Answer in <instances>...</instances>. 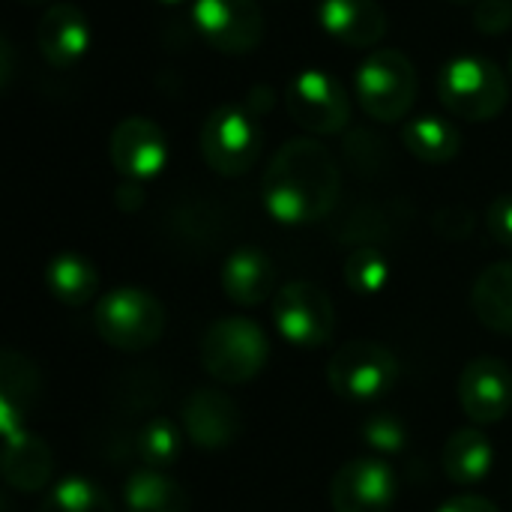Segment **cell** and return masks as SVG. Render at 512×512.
<instances>
[{"label":"cell","instance_id":"6da1fadb","mask_svg":"<svg viewBox=\"0 0 512 512\" xmlns=\"http://www.w3.org/2000/svg\"><path fill=\"white\" fill-rule=\"evenodd\" d=\"M342 171L336 156L312 138L285 141L261 183L264 210L282 225H312L336 210Z\"/></svg>","mask_w":512,"mask_h":512},{"label":"cell","instance_id":"7a4b0ae2","mask_svg":"<svg viewBox=\"0 0 512 512\" xmlns=\"http://www.w3.org/2000/svg\"><path fill=\"white\" fill-rule=\"evenodd\" d=\"M438 99L462 120H495L510 102L504 69L483 54H456L438 69Z\"/></svg>","mask_w":512,"mask_h":512},{"label":"cell","instance_id":"3957f363","mask_svg":"<svg viewBox=\"0 0 512 512\" xmlns=\"http://www.w3.org/2000/svg\"><path fill=\"white\" fill-rule=\"evenodd\" d=\"M417 90V69L411 57L399 48H375L354 75L360 108L381 123H399L402 117H408L417 102Z\"/></svg>","mask_w":512,"mask_h":512},{"label":"cell","instance_id":"277c9868","mask_svg":"<svg viewBox=\"0 0 512 512\" xmlns=\"http://www.w3.org/2000/svg\"><path fill=\"white\" fill-rule=\"evenodd\" d=\"M270 357L267 333L252 318H222L207 327L201 339V366L204 372L228 387L252 381Z\"/></svg>","mask_w":512,"mask_h":512},{"label":"cell","instance_id":"5b68a950","mask_svg":"<svg viewBox=\"0 0 512 512\" xmlns=\"http://www.w3.org/2000/svg\"><path fill=\"white\" fill-rule=\"evenodd\" d=\"M93 327L117 351H147L165 333V309L150 291L114 288L96 300Z\"/></svg>","mask_w":512,"mask_h":512},{"label":"cell","instance_id":"8992f818","mask_svg":"<svg viewBox=\"0 0 512 512\" xmlns=\"http://www.w3.org/2000/svg\"><path fill=\"white\" fill-rule=\"evenodd\" d=\"M264 132L258 117L240 105H219L201 126V156L222 177H240L252 171L261 156Z\"/></svg>","mask_w":512,"mask_h":512},{"label":"cell","instance_id":"52a82bcc","mask_svg":"<svg viewBox=\"0 0 512 512\" xmlns=\"http://www.w3.org/2000/svg\"><path fill=\"white\" fill-rule=\"evenodd\" d=\"M399 381V360L387 345L348 342L327 363V384L336 396L351 402H375Z\"/></svg>","mask_w":512,"mask_h":512},{"label":"cell","instance_id":"ba28073f","mask_svg":"<svg viewBox=\"0 0 512 512\" xmlns=\"http://www.w3.org/2000/svg\"><path fill=\"white\" fill-rule=\"evenodd\" d=\"M273 321L285 342L309 351V348H324L333 339L336 309L321 285L297 279L276 291Z\"/></svg>","mask_w":512,"mask_h":512},{"label":"cell","instance_id":"9c48e42d","mask_svg":"<svg viewBox=\"0 0 512 512\" xmlns=\"http://www.w3.org/2000/svg\"><path fill=\"white\" fill-rule=\"evenodd\" d=\"M285 105L297 126L312 135H336L351 123L345 84L324 69H303L285 87Z\"/></svg>","mask_w":512,"mask_h":512},{"label":"cell","instance_id":"30bf717a","mask_svg":"<svg viewBox=\"0 0 512 512\" xmlns=\"http://www.w3.org/2000/svg\"><path fill=\"white\" fill-rule=\"evenodd\" d=\"M192 24L222 54H249L264 39L258 0H192Z\"/></svg>","mask_w":512,"mask_h":512},{"label":"cell","instance_id":"8fae6325","mask_svg":"<svg viewBox=\"0 0 512 512\" xmlns=\"http://www.w3.org/2000/svg\"><path fill=\"white\" fill-rule=\"evenodd\" d=\"M111 165L132 183L153 180L168 165V138L150 117H126L111 129Z\"/></svg>","mask_w":512,"mask_h":512},{"label":"cell","instance_id":"7c38bea8","mask_svg":"<svg viewBox=\"0 0 512 512\" xmlns=\"http://www.w3.org/2000/svg\"><path fill=\"white\" fill-rule=\"evenodd\" d=\"M396 474L381 459L345 462L330 483L333 512H390L396 504Z\"/></svg>","mask_w":512,"mask_h":512},{"label":"cell","instance_id":"4fadbf2b","mask_svg":"<svg viewBox=\"0 0 512 512\" xmlns=\"http://www.w3.org/2000/svg\"><path fill=\"white\" fill-rule=\"evenodd\" d=\"M180 429L201 450H225L243 435V414L228 393L201 387L186 396L180 408Z\"/></svg>","mask_w":512,"mask_h":512},{"label":"cell","instance_id":"5bb4252c","mask_svg":"<svg viewBox=\"0 0 512 512\" xmlns=\"http://www.w3.org/2000/svg\"><path fill=\"white\" fill-rule=\"evenodd\" d=\"M459 405L468 420L489 426L512 411V372L504 360L477 357L459 375Z\"/></svg>","mask_w":512,"mask_h":512},{"label":"cell","instance_id":"9a60e30c","mask_svg":"<svg viewBox=\"0 0 512 512\" xmlns=\"http://www.w3.org/2000/svg\"><path fill=\"white\" fill-rule=\"evenodd\" d=\"M93 30L87 15L75 3H51L39 24H36V45L39 54L54 66V69H72L75 63L84 60L90 51Z\"/></svg>","mask_w":512,"mask_h":512},{"label":"cell","instance_id":"2e32d148","mask_svg":"<svg viewBox=\"0 0 512 512\" xmlns=\"http://www.w3.org/2000/svg\"><path fill=\"white\" fill-rule=\"evenodd\" d=\"M318 21L348 48H375L387 33V12L378 0H321Z\"/></svg>","mask_w":512,"mask_h":512},{"label":"cell","instance_id":"e0dca14e","mask_svg":"<svg viewBox=\"0 0 512 512\" xmlns=\"http://www.w3.org/2000/svg\"><path fill=\"white\" fill-rule=\"evenodd\" d=\"M222 291L231 303L246 309L276 297V267L270 255L255 246L231 252L222 264Z\"/></svg>","mask_w":512,"mask_h":512},{"label":"cell","instance_id":"ac0fdd59","mask_svg":"<svg viewBox=\"0 0 512 512\" xmlns=\"http://www.w3.org/2000/svg\"><path fill=\"white\" fill-rule=\"evenodd\" d=\"M39 399V369L18 351L0 360V426L3 438L24 429V414Z\"/></svg>","mask_w":512,"mask_h":512},{"label":"cell","instance_id":"d6986e66","mask_svg":"<svg viewBox=\"0 0 512 512\" xmlns=\"http://www.w3.org/2000/svg\"><path fill=\"white\" fill-rule=\"evenodd\" d=\"M51 450L42 438L18 429L3 441V480L18 492H39L51 480Z\"/></svg>","mask_w":512,"mask_h":512},{"label":"cell","instance_id":"ffe728a7","mask_svg":"<svg viewBox=\"0 0 512 512\" xmlns=\"http://www.w3.org/2000/svg\"><path fill=\"white\" fill-rule=\"evenodd\" d=\"M441 465H444V474L450 483L468 489L489 477V471L495 465V450L480 429H459L447 438Z\"/></svg>","mask_w":512,"mask_h":512},{"label":"cell","instance_id":"44dd1931","mask_svg":"<svg viewBox=\"0 0 512 512\" xmlns=\"http://www.w3.org/2000/svg\"><path fill=\"white\" fill-rule=\"evenodd\" d=\"M471 306L486 330L512 336V261H498L477 276Z\"/></svg>","mask_w":512,"mask_h":512},{"label":"cell","instance_id":"7402d4cb","mask_svg":"<svg viewBox=\"0 0 512 512\" xmlns=\"http://www.w3.org/2000/svg\"><path fill=\"white\" fill-rule=\"evenodd\" d=\"M45 288L63 306H87L99 294V270L78 252H60L45 267Z\"/></svg>","mask_w":512,"mask_h":512},{"label":"cell","instance_id":"603a6c76","mask_svg":"<svg viewBox=\"0 0 512 512\" xmlns=\"http://www.w3.org/2000/svg\"><path fill=\"white\" fill-rule=\"evenodd\" d=\"M123 507L126 512H189V495L165 471L141 468L126 480Z\"/></svg>","mask_w":512,"mask_h":512},{"label":"cell","instance_id":"cb8c5ba5","mask_svg":"<svg viewBox=\"0 0 512 512\" xmlns=\"http://www.w3.org/2000/svg\"><path fill=\"white\" fill-rule=\"evenodd\" d=\"M402 141H405L408 153L426 165H444L462 147V135L456 129V123H450L447 117H438V114H423V117L408 120L402 126Z\"/></svg>","mask_w":512,"mask_h":512},{"label":"cell","instance_id":"d4e9b609","mask_svg":"<svg viewBox=\"0 0 512 512\" xmlns=\"http://www.w3.org/2000/svg\"><path fill=\"white\" fill-rule=\"evenodd\" d=\"M39 512H117L111 498L87 477H69L48 489Z\"/></svg>","mask_w":512,"mask_h":512},{"label":"cell","instance_id":"484cf974","mask_svg":"<svg viewBox=\"0 0 512 512\" xmlns=\"http://www.w3.org/2000/svg\"><path fill=\"white\" fill-rule=\"evenodd\" d=\"M342 273H345V285L354 294L378 297L390 282V261L378 246H360V249H351Z\"/></svg>","mask_w":512,"mask_h":512},{"label":"cell","instance_id":"4316f807","mask_svg":"<svg viewBox=\"0 0 512 512\" xmlns=\"http://www.w3.org/2000/svg\"><path fill=\"white\" fill-rule=\"evenodd\" d=\"M183 438H186L183 429H177L174 423L150 420V423H144V429L138 432V441H135L138 459L144 462V468L165 471V468H171L177 462Z\"/></svg>","mask_w":512,"mask_h":512},{"label":"cell","instance_id":"83f0119b","mask_svg":"<svg viewBox=\"0 0 512 512\" xmlns=\"http://www.w3.org/2000/svg\"><path fill=\"white\" fill-rule=\"evenodd\" d=\"M360 435L375 453L390 456V453H402L408 447V426L396 414H372L360 426Z\"/></svg>","mask_w":512,"mask_h":512},{"label":"cell","instance_id":"f1b7e54d","mask_svg":"<svg viewBox=\"0 0 512 512\" xmlns=\"http://www.w3.org/2000/svg\"><path fill=\"white\" fill-rule=\"evenodd\" d=\"M474 24L489 36L507 33L512 27V0H480L474 6Z\"/></svg>","mask_w":512,"mask_h":512},{"label":"cell","instance_id":"f546056e","mask_svg":"<svg viewBox=\"0 0 512 512\" xmlns=\"http://www.w3.org/2000/svg\"><path fill=\"white\" fill-rule=\"evenodd\" d=\"M435 231L444 240H465L474 231V213L462 204H447L435 213Z\"/></svg>","mask_w":512,"mask_h":512},{"label":"cell","instance_id":"4dcf8cb0","mask_svg":"<svg viewBox=\"0 0 512 512\" xmlns=\"http://www.w3.org/2000/svg\"><path fill=\"white\" fill-rule=\"evenodd\" d=\"M486 228L495 237V243L512 249V195H501L486 210Z\"/></svg>","mask_w":512,"mask_h":512},{"label":"cell","instance_id":"1f68e13d","mask_svg":"<svg viewBox=\"0 0 512 512\" xmlns=\"http://www.w3.org/2000/svg\"><path fill=\"white\" fill-rule=\"evenodd\" d=\"M438 512H498V507L483 495H456Z\"/></svg>","mask_w":512,"mask_h":512},{"label":"cell","instance_id":"d6a6232c","mask_svg":"<svg viewBox=\"0 0 512 512\" xmlns=\"http://www.w3.org/2000/svg\"><path fill=\"white\" fill-rule=\"evenodd\" d=\"M141 201H144V195L138 192V183H132V180H129V183H126L120 192H117V204H120L123 210H135Z\"/></svg>","mask_w":512,"mask_h":512},{"label":"cell","instance_id":"836d02e7","mask_svg":"<svg viewBox=\"0 0 512 512\" xmlns=\"http://www.w3.org/2000/svg\"><path fill=\"white\" fill-rule=\"evenodd\" d=\"M18 3H24V6H42V3H48V0H18Z\"/></svg>","mask_w":512,"mask_h":512},{"label":"cell","instance_id":"e575fe53","mask_svg":"<svg viewBox=\"0 0 512 512\" xmlns=\"http://www.w3.org/2000/svg\"><path fill=\"white\" fill-rule=\"evenodd\" d=\"M159 3H171V6H177V3H186V0H159Z\"/></svg>","mask_w":512,"mask_h":512},{"label":"cell","instance_id":"d590c367","mask_svg":"<svg viewBox=\"0 0 512 512\" xmlns=\"http://www.w3.org/2000/svg\"><path fill=\"white\" fill-rule=\"evenodd\" d=\"M450 3H474V6H477L480 0H450Z\"/></svg>","mask_w":512,"mask_h":512},{"label":"cell","instance_id":"8d00e7d4","mask_svg":"<svg viewBox=\"0 0 512 512\" xmlns=\"http://www.w3.org/2000/svg\"><path fill=\"white\" fill-rule=\"evenodd\" d=\"M510 66H512V63H510Z\"/></svg>","mask_w":512,"mask_h":512}]
</instances>
